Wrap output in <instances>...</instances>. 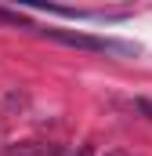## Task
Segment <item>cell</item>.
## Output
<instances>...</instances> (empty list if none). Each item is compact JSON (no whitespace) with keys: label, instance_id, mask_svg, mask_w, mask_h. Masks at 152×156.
<instances>
[{"label":"cell","instance_id":"obj_4","mask_svg":"<svg viewBox=\"0 0 152 156\" xmlns=\"http://www.w3.org/2000/svg\"><path fill=\"white\" fill-rule=\"evenodd\" d=\"M109 156H127V153H109Z\"/></svg>","mask_w":152,"mask_h":156},{"label":"cell","instance_id":"obj_3","mask_svg":"<svg viewBox=\"0 0 152 156\" xmlns=\"http://www.w3.org/2000/svg\"><path fill=\"white\" fill-rule=\"evenodd\" d=\"M138 109H141V113L152 120V102H149V98H138Z\"/></svg>","mask_w":152,"mask_h":156},{"label":"cell","instance_id":"obj_1","mask_svg":"<svg viewBox=\"0 0 152 156\" xmlns=\"http://www.w3.org/2000/svg\"><path fill=\"white\" fill-rule=\"evenodd\" d=\"M43 37L58 40V44H69L80 51H112V55H138L134 44H123V40H109V37H91V33H73V29H40Z\"/></svg>","mask_w":152,"mask_h":156},{"label":"cell","instance_id":"obj_2","mask_svg":"<svg viewBox=\"0 0 152 156\" xmlns=\"http://www.w3.org/2000/svg\"><path fill=\"white\" fill-rule=\"evenodd\" d=\"M62 149L58 145H51V142H22V145H15L11 156H58Z\"/></svg>","mask_w":152,"mask_h":156}]
</instances>
